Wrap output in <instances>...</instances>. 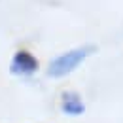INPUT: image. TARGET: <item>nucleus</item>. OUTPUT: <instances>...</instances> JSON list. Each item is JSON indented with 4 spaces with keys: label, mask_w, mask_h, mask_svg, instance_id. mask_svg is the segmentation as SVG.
<instances>
[{
    "label": "nucleus",
    "mask_w": 123,
    "mask_h": 123,
    "mask_svg": "<svg viewBox=\"0 0 123 123\" xmlns=\"http://www.w3.org/2000/svg\"><path fill=\"white\" fill-rule=\"evenodd\" d=\"M95 51H97V47L91 46V44H87V46H78V47L68 49V51H62V53H59L57 57H53V59L49 61L46 74L49 78H55V80L70 76L74 70L80 68L81 62L87 61V57H91Z\"/></svg>",
    "instance_id": "f257e3e1"
},
{
    "label": "nucleus",
    "mask_w": 123,
    "mask_h": 123,
    "mask_svg": "<svg viewBox=\"0 0 123 123\" xmlns=\"http://www.w3.org/2000/svg\"><path fill=\"white\" fill-rule=\"evenodd\" d=\"M38 68H40V61L29 49H17L10 61V72L19 78L34 76L38 72Z\"/></svg>",
    "instance_id": "f03ea898"
},
{
    "label": "nucleus",
    "mask_w": 123,
    "mask_h": 123,
    "mask_svg": "<svg viewBox=\"0 0 123 123\" xmlns=\"http://www.w3.org/2000/svg\"><path fill=\"white\" fill-rule=\"evenodd\" d=\"M61 112L64 116H70V117H78V116H83L85 114V102L81 98V95L78 91L72 89H66L61 93Z\"/></svg>",
    "instance_id": "7ed1b4c3"
}]
</instances>
